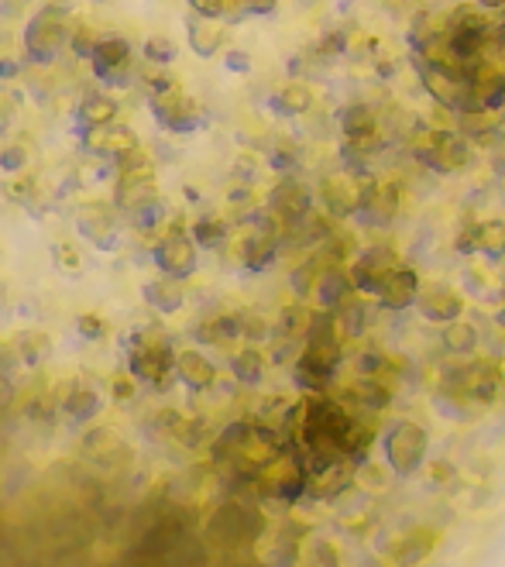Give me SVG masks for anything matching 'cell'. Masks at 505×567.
Here are the masks:
<instances>
[{"instance_id":"bcb514c9","label":"cell","mask_w":505,"mask_h":567,"mask_svg":"<svg viewBox=\"0 0 505 567\" xmlns=\"http://www.w3.org/2000/svg\"><path fill=\"white\" fill-rule=\"evenodd\" d=\"M97 42H100V35H93L90 28H76L73 42H69V45H73V52L80 55V59H90L93 49H97Z\"/></svg>"},{"instance_id":"b9f144b4","label":"cell","mask_w":505,"mask_h":567,"mask_svg":"<svg viewBox=\"0 0 505 567\" xmlns=\"http://www.w3.org/2000/svg\"><path fill=\"white\" fill-rule=\"evenodd\" d=\"M25 165H28V152L21 145L0 148V172H7V176H18Z\"/></svg>"},{"instance_id":"8fae6325","label":"cell","mask_w":505,"mask_h":567,"mask_svg":"<svg viewBox=\"0 0 505 567\" xmlns=\"http://www.w3.org/2000/svg\"><path fill=\"white\" fill-rule=\"evenodd\" d=\"M155 265H159V272L165 275L189 279V275L196 272V265H200V244L193 241V234L186 238L183 231H169L159 241V248H155Z\"/></svg>"},{"instance_id":"e0dca14e","label":"cell","mask_w":505,"mask_h":567,"mask_svg":"<svg viewBox=\"0 0 505 567\" xmlns=\"http://www.w3.org/2000/svg\"><path fill=\"white\" fill-rule=\"evenodd\" d=\"M279 238L282 234L265 231V227H255V231L241 234V238L234 241V258H238L244 269L262 272L275 262V255H279Z\"/></svg>"},{"instance_id":"74e56055","label":"cell","mask_w":505,"mask_h":567,"mask_svg":"<svg viewBox=\"0 0 505 567\" xmlns=\"http://www.w3.org/2000/svg\"><path fill=\"white\" fill-rule=\"evenodd\" d=\"M227 238H231V231H227V220H220V217H203L193 224V241L207 251L220 248Z\"/></svg>"},{"instance_id":"7c38bea8","label":"cell","mask_w":505,"mask_h":567,"mask_svg":"<svg viewBox=\"0 0 505 567\" xmlns=\"http://www.w3.org/2000/svg\"><path fill=\"white\" fill-rule=\"evenodd\" d=\"M159 196V183H155V169L148 165L145 159L141 162H131L124 165L121 179H117V189H114V203L124 210V214H131V210H138L141 203L155 200Z\"/></svg>"},{"instance_id":"d6986e66","label":"cell","mask_w":505,"mask_h":567,"mask_svg":"<svg viewBox=\"0 0 505 567\" xmlns=\"http://www.w3.org/2000/svg\"><path fill=\"white\" fill-rule=\"evenodd\" d=\"M313 296H317L320 310H341L347 299L358 296L347 265H327L323 275H320V282H317V289H313Z\"/></svg>"},{"instance_id":"ee69618b","label":"cell","mask_w":505,"mask_h":567,"mask_svg":"<svg viewBox=\"0 0 505 567\" xmlns=\"http://www.w3.org/2000/svg\"><path fill=\"white\" fill-rule=\"evenodd\" d=\"M52 255H55V262H59V269L62 272H80V251L73 248L69 241H59V244H52Z\"/></svg>"},{"instance_id":"44dd1931","label":"cell","mask_w":505,"mask_h":567,"mask_svg":"<svg viewBox=\"0 0 505 567\" xmlns=\"http://www.w3.org/2000/svg\"><path fill=\"white\" fill-rule=\"evenodd\" d=\"M128 59H131V42L121 35H100L97 49L90 55L93 73L104 76V80H114L121 69H128Z\"/></svg>"},{"instance_id":"ab89813d","label":"cell","mask_w":505,"mask_h":567,"mask_svg":"<svg viewBox=\"0 0 505 567\" xmlns=\"http://www.w3.org/2000/svg\"><path fill=\"white\" fill-rule=\"evenodd\" d=\"M303 557L310 564H341V547L327 537H310L306 540V550Z\"/></svg>"},{"instance_id":"8d00e7d4","label":"cell","mask_w":505,"mask_h":567,"mask_svg":"<svg viewBox=\"0 0 505 567\" xmlns=\"http://www.w3.org/2000/svg\"><path fill=\"white\" fill-rule=\"evenodd\" d=\"M14 344H18L25 365H42V361L52 354V337L42 334V330H25Z\"/></svg>"},{"instance_id":"f5cc1de1","label":"cell","mask_w":505,"mask_h":567,"mask_svg":"<svg viewBox=\"0 0 505 567\" xmlns=\"http://www.w3.org/2000/svg\"><path fill=\"white\" fill-rule=\"evenodd\" d=\"M21 73V66L14 59H0V80H14Z\"/></svg>"},{"instance_id":"681fc988","label":"cell","mask_w":505,"mask_h":567,"mask_svg":"<svg viewBox=\"0 0 505 567\" xmlns=\"http://www.w3.org/2000/svg\"><path fill=\"white\" fill-rule=\"evenodd\" d=\"M227 69H231V73H248L251 69V55L248 52H227Z\"/></svg>"},{"instance_id":"d590c367","label":"cell","mask_w":505,"mask_h":567,"mask_svg":"<svg viewBox=\"0 0 505 567\" xmlns=\"http://www.w3.org/2000/svg\"><path fill=\"white\" fill-rule=\"evenodd\" d=\"M100 409H104V399H100L93 389H73V392L66 396V416H73L76 423L97 420Z\"/></svg>"},{"instance_id":"8992f818","label":"cell","mask_w":505,"mask_h":567,"mask_svg":"<svg viewBox=\"0 0 505 567\" xmlns=\"http://www.w3.org/2000/svg\"><path fill=\"white\" fill-rule=\"evenodd\" d=\"M399 265H402L399 251L392 248V244H368L365 251H358V255L351 258L347 272H351L354 289H358L361 296H378L382 282L389 279V272L399 269Z\"/></svg>"},{"instance_id":"83f0119b","label":"cell","mask_w":505,"mask_h":567,"mask_svg":"<svg viewBox=\"0 0 505 567\" xmlns=\"http://www.w3.org/2000/svg\"><path fill=\"white\" fill-rule=\"evenodd\" d=\"M433 547H437V537H433V530L402 533V537L392 543L389 561H396V564H416V561H423V557H430Z\"/></svg>"},{"instance_id":"484cf974","label":"cell","mask_w":505,"mask_h":567,"mask_svg":"<svg viewBox=\"0 0 505 567\" xmlns=\"http://www.w3.org/2000/svg\"><path fill=\"white\" fill-rule=\"evenodd\" d=\"M176 375H179V382L193 392H207V389H213V382H217V368H213V361L200 351L176 354Z\"/></svg>"},{"instance_id":"5bb4252c","label":"cell","mask_w":505,"mask_h":567,"mask_svg":"<svg viewBox=\"0 0 505 567\" xmlns=\"http://www.w3.org/2000/svg\"><path fill=\"white\" fill-rule=\"evenodd\" d=\"M268 210L279 214L286 224H296V220H303L310 210H317L313 207V189L293 176L279 179V183L272 186V193H268Z\"/></svg>"},{"instance_id":"816d5d0a","label":"cell","mask_w":505,"mask_h":567,"mask_svg":"<svg viewBox=\"0 0 505 567\" xmlns=\"http://www.w3.org/2000/svg\"><path fill=\"white\" fill-rule=\"evenodd\" d=\"M279 0H248V14H275Z\"/></svg>"},{"instance_id":"4316f807","label":"cell","mask_w":505,"mask_h":567,"mask_svg":"<svg viewBox=\"0 0 505 567\" xmlns=\"http://www.w3.org/2000/svg\"><path fill=\"white\" fill-rule=\"evenodd\" d=\"M440 344H444L447 354L454 358H471L481 348V330L471 324L468 317H457L447 327H440Z\"/></svg>"},{"instance_id":"e575fe53","label":"cell","mask_w":505,"mask_h":567,"mask_svg":"<svg viewBox=\"0 0 505 567\" xmlns=\"http://www.w3.org/2000/svg\"><path fill=\"white\" fill-rule=\"evenodd\" d=\"M117 117V100L107 97V93H86L80 100V121L90 128V124H107Z\"/></svg>"},{"instance_id":"ac0fdd59","label":"cell","mask_w":505,"mask_h":567,"mask_svg":"<svg viewBox=\"0 0 505 567\" xmlns=\"http://www.w3.org/2000/svg\"><path fill=\"white\" fill-rule=\"evenodd\" d=\"M76 227H80V234L93 248L100 251L117 248V217L110 214L104 203H83V207L76 210Z\"/></svg>"},{"instance_id":"cb8c5ba5","label":"cell","mask_w":505,"mask_h":567,"mask_svg":"<svg viewBox=\"0 0 505 567\" xmlns=\"http://www.w3.org/2000/svg\"><path fill=\"white\" fill-rule=\"evenodd\" d=\"M141 296H145V303L152 306L155 313H179L186 303V286H183V279L162 272L159 279L141 286Z\"/></svg>"},{"instance_id":"d4e9b609","label":"cell","mask_w":505,"mask_h":567,"mask_svg":"<svg viewBox=\"0 0 505 567\" xmlns=\"http://www.w3.org/2000/svg\"><path fill=\"white\" fill-rule=\"evenodd\" d=\"M341 131L347 138V148H365L368 141L378 138V114L365 104H351L341 110Z\"/></svg>"},{"instance_id":"f907efd6","label":"cell","mask_w":505,"mask_h":567,"mask_svg":"<svg viewBox=\"0 0 505 567\" xmlns=\"http://www.w3.org/2000/svg\"><path fill=\"white\" fill-rule=\"evenodd\" d=\"M11 399H14V382L0 368V406H11Z\"/></svg>"},{"instance_id":"30bf717a","label":"cell","mask_w":505,"mask_h":567,"mask_svg":"<svg viewBox=\"0 0 505 567\" xmlns=\"http://www.w3.org/2000/svg\"><path fill=\"white\" fill-rule=\"evenodd\" d=\"M416 313L426 320V324H437V327H447L451 320L464 317V310H468V299L457 293L454 286H447V282H430V286L420 289V296H416Z\"/></svg>"},{"instance_id":"d6a6232c","label":"cell","mask_w":505,"mask_h":567,"mask_svg":"<svg viewBox=\"0 0 505 567\" xmlns=\"http://www.w3.org/2000/svg\"><path fill=\"white\" fill-rule=\"evenodd\" d=\"M354 485L365 488L368 495L389 492V485H392V468H389L385 461H372V458L358 461V464H354Z\"/></svg>"},{"instance_id":"2e32d148","label":"cell","mask_w":505,"mask_h":567,"mask_svg":"<svg viewBox=\"0 0 505 567\" xmlns=\"http://www.w3.org/2000/svg\"><path fill=\"white\" fill-rule=\"evenodd\" d=\"M420 289H423V282H420V275H416V269L399 265V269L389 272V279L382 282V289H378L375 299L382 303V310L402 313V310H413Z\"/></svg>"},{"instance_id":"f35d334b","label":"cell","mask_w":505,"mask_h":567,"mask_svg":"<svg viewBox=\"0 0 505 567\" xmlns=\"http://www.w3.org/2000/svg\"><path fill=\"white\" fill-rule=\"evenodd\" d=\"M128 220H131L134 227H138V231H155V227H159L162 220H165V200H162V196H155V200L141 203L138 210H131Z\"/></svg>"},{"instance_id":"4fadbf2b","label":"cell","mask_w":505,"mask_h":567,"mask_svg":"<svg viewBox=\"0 0 505 567\" xmlns=\"http://www.w3.org/2000/svg\"><path fill=\"white\" fill-rule=\"evenodd\" d=\"M83 454L93 464L107 468V471L128 468L131 458H134L128 440H124L114 427H93L90 433H86V437H83Z\"/></svg>"},{"instance_id":"7402d4cb","label":"cell","mask_w":505,"mask_h":567,"mask_svg":"<svg viewBox=\"0 0 505 567\" xmlns=\"http://www.w3.org/2000/svg\"><path fill=\"white\" fill-rule=\"evenodd\" d=\"M227 21H217V18H203V14H193L186 21V35H189V49H193L200 59H213L220 49H224V31Z\"/></svg>"},{"instance_id":"5b68a950","label":"cell","mask_w":505,"mask_h":567,"mask_svg":"<svg viewBox=\"0 0 505 567\" xmlns=\"http://www.w3.org/2000/svg\"><path fill=\"white\" fill-rule=\"evenodd\" d=\"M148 107H152L155 121H159L165 131H172V135H189V131L200 128V107H196L193 97H186L176 83L162 86V90H152Z\"/></svg>"},{"instance_id":"ffe728a7","label":"cell","mask_w":505,"mask_h":567,"mask_svg":"<svg viewBox=\"0 0 505 567\" xmlns=\"http://www.w3.org/2000/svg\"><path fill=\"white\" fill-rule=\"evenodd\" d=\"M457 244H461V251H468V255L502 258L505 255V220H481V224L468 227Z\"/></svg>"},{"instance_id":"7dc6e473","label":"cell","mask_w":505,"mask_h":567,"mask_svg":"<svg viewBox=\"0 0 505 567\" xmlns=\"http://www.w3.org/2000/svg\"><path fill=\"white\" fill-rule=\"evenodd\" d=\"M76 330H80L86 341H100V337L107 334V324L100 317H93V313H83V317L76 320Z\"/></svg>"},{"instance_id":"9f6ffc18","label":"cell","mask_w":505,"mask_h":567,"mask_svg":"<svg viewBox=\"0 0 505 567\" xmlns=\"http://www.w3.org/2000/svg\"><path fill=\"white\" fill-rule=\"evenodd\" d=\"M7 193L18 196V200H21V196L31 193V183H28V179H21V183H7Z\"/></svg>"},{"instance_id":"f1b7e54d","label":"cell","mask_w":505,"mask_h":567,"mask_svg":"<svg viewBox=\"0 0 505 567\" xmlns=\"http://www.w3.org/2000/svg\"><path fill=\"white\" fill-rule=\"evenodd\" d=\"M313 100H317V97H313V90L306 83H286L272 97V110H275V114H282V117H303V114H310V110H313Z\"/></svg>"},{"instance_id":"603a6c76","label":"cell","mask_w":505,"mask_h":567,"mask_svg":"<svg viewBox=\"0 0 505 567\" xmlns=\"http://www.w3.org/2000/svg\"><path fill=\"white\" fill-rule=\"evenodd\" d=\"M183 537H186L183 519L165 516L145 533V540H141V547H138V557H169L172 550L183 543Z\"/></svg>"},{"instance_id":"ba28073f","label":"cell","mask_w":505,"mask_h":567,"mask_svg":"<svg viewBox=\"0 0 505 567\" xmlns=\"http://www.w3.org/2000/svg\"><path fill=\"white\" fill-rule=\"evenodd\" d=\"M172 368H176V354H172L169 337L155 334V330H145L128 354V372L134 378H145V382H159Z\"/></svg>"},{"instance_id":"7bdbcfd3","label":"cell","mask_w":505,"mask_h":567,"mask_svg":"<svg viewBox=\"0 0 505 567\" xmlns=\"http://www.w3.org/2000/svg\"><path fill=\"white\" fill-rule=\"evenodd\" d=\"M18 107H21V93H14V90L0 93V135L11 131L14 117H18Z\"/></svg>"},{"instance_id":"60d3db41","label":"cell","mask_w":505,"mask_h":567,"mask_svg":"<svg viewBox=\"0 0 505 567\" xmlns=\"http://www.w3.org/2000/svg\"><path fill=\"white\" fill-rule=\"evenodd\" d=\"M145 59L152 62V66H169V62H176V42L172 38H165V35H152V38H145Z\"/></svg>"},{"instance_id":"836d02e7","label":"cell","mask_w":505,"mask_h":567,"mask_svg":"<svg viewBox=\"0 0 505 567\" xmlns=\"http://www.w3.org/2000/svg\"><path fill=\"white\" fill-rule=\"evenodd\" d=\"M189 11L231 25V21H238L248 14V0H189Z\"/></svg>"},{"instance_id":"1f68e13d","label":"cell","mask_w":505,"mask_h":567,"mask_svg":"<svg viewBox=\"0 0 505 567\" xmlns=\"http://www.w3.org/2000/svg\"><path fill=\"white\" fill-rule=\"evenodd\" d=\"M265 368H268V361H265V354L255 348V344H251V348H241V351L231 358L234 382L248 385V389H255V385H262Z\"/></svg>"},{"instance_id":"6da1fadb","label":"cell","mask_w":505,"mask_h":567,"mask_svg":"<svg viewBox=\"0 0 505 567\" xmlns=\"http://www.w3.org/2000/svg\"><path fill=\"white\" fill-rule=\"evenodd\" d=\"M262 530H265V516L255 506H248V502H224V506L213 509L207 523L210 543H217L224 554L251 547V543L262 537Z\"/></svg>"},{"instance_id":"f6af8a7d","label":"cell","mask_w":505,"mask_h":567,"mask_svg":"<svg viewBox=\"0 0 505 567\" xmlns=\"http://www.w3.org/2000/svg\"><path fill=\"white\" fill-rule=\"evenodd\" d=\"M241 337L251 344L268 341V324L262 317H255V313H241Z\"/></svg>"},{"instance_id":"9c48e42d","label":"cell","mask_w":505,"mask_h":567,"mask_svg":"<svg viewBox=\"0 0 505 567\" xmlns=\"http://www.w3.org/2000/svg\"><path fill=\"white\" fill-rule=\"evenodd\" d=\"M83 148L90 155H100V159H110V162H128L138 155V135L131 128L117 121H107V124H90L83 131Z\"/></svg>"},{"instance_id":"c3c4849f","label":"cell","mask_w":505,"mask_h":567,"mask_svg":"<svg viewBox=\"0 0 505 567\" xmlns=\"http://www.w3.org/2000/svg\"><path fill=\"white\" fill-rule=\"evenodd\" d=\"M110 396L121 399V403H128V399L134 396V375L131 372H121L110 378Z\"/></svg>"},{"instance_id":"7a4b0ae2","label":"cell","mask_w":505,"mask_h":567,"mask_svg":"<svg viewBox=\"0 0 505 567\" xmlns=\"http://www.w3.org/2000/svg\"><path fill=\"white\" fill-rule=\"evenodd\" d=\"M426 451H430V433L420 423L396 420L382 430V461L396 478H413L426 464Z\"/></svg>"},{"instance_id":"52a82bcc","label":"cell","mask_w":505,"mask_h":567,"mask_svg":"<svg viewBox=\"0 0 505 567\" xmlns=\"http://www.w3.org/2000/svg\"><path fill=\"white\" fill-rule=\"evenodd\" d=\"M365 176H354V172H337V176H327L317 189L323 214H330L334 220H347L358 217L361 207H365Z\"/></svg>"},{"instance_id":"db71d44e","label":"cell","mask_w":505,"mask_h":567,"mask_svg":"<svg viewBox=\"0 0 505 567\" xmlns=\"http://www.w3.org/2000/svg\"><path fill=\"white\" fill-rule=\"evenodd\" d=\"M21 358V351H18V344L14 348H0V368H7V365H14V361Z\"/></svg>"},{"instance_id":"3957f363","label":"cell","mask_w":505,"mask_h":567,"mask_svg":"<svg viewBox=\"0 0 505 567\" xmlns=\"http://www.w3.org/2000/svg\"><path fill=\"white\" fill-rule=\"evenodd\" d=\"M80 28L73 21V14L66 7H42L38 14H31V21L25 25V49L31 62H52L55 55L73 42V31Z\"/></svg>"},{"instance_id":"4dcf8cb0","label":"cell","mask_w":505,"mask_h":567,"mask_svg":"<svg viewBox=\"0 0 505 567\" xmlns=\"http://www.w3.org/2000/svg\"><path fill=\"white\" fill-rule=\"evenodd\" d=\"M196 337L203 344H227L234 337H241V313H210L200 327H196Z\"/></svg>"},{"instance_id":"f546056e","label":"cell","mask_w":505,"mask_h":567,"mask_svg":"<svg viewBox=\"0 0 505 567\" xmlns=\"http://www.w3.org/2000/svg\"><path fill=\"white\" fill-rule=\"evenodd\" d=\"M310 327H313V310H306V306H286L279 313V324H275V337L282 344H303Z\"/></svg>"},{"instance_id":"11a10c76","label":"cell","mask_w":505,"mask_h":567,"mask_svg":"<svg viewBox=\"0 0 505 567\" xmlns=\"http://www.w3.org/2000/svg\"><path fill=\"white\" fill-rule=\"evenodd\" d=\"M478 7H485L488 14H505V0H475Z\"/></svg>"},{"instance_id":"277c9868","label":"cell","mask_w":505,"mask_h":567,"mask_svg":"<svg viewBox=\"0 0 505 567\" xmlns=\"http://www.w3.org/2000/svg\"><path fill=\"white\" fill-rule=\"evenodd\" d=\"M413 152L426 169L451 176L471 162V141L454 128H426L413 138Z\"/></svg>"},{"instance_id":"9a60e30c","label":"cell","mask_w":505,"mask_h":567,"mask_svg":"<svg viewBox=\"0 0 505 567\" xmlns=\"http://www.w3.org/2000/svg\"><path fill=\"white\" fill-rule=\"evenodd\" d=\"M402 207V189L392 179H368L365 186V207L358 217H365L368 224H392L399 217Z\"/></svg>"}]
</instances>
